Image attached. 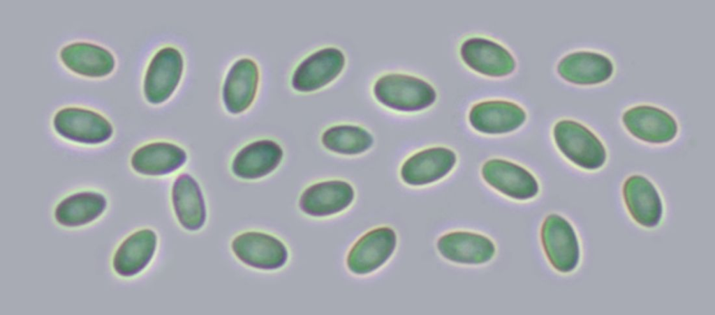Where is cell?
Returning <instances> with one entry per match:
<instances>
[{"label": "cell", "mask_w": 715, "mask_h": 315, "mask_svg": "<svg viewBox=\"0 0 715 315\" xmlns=\"http://www.w3.org/2000/svg\"><path fill=\"white\" fill-rule=\"evenodd\" d=\"M376 99L399 112H413L433 105L436 93L430 84L408 75L390 73L378 78L374 86Z\"/></svg>", "instance_id": "6da1fadb"}, {"label": "cell", "mask_w": 715, "mask_h": 315, "mask_svg": "<svg viewBox=\"0 0 715 315\" xmlns=\"http://www.w3.org/2000/svg\"><path fill=\"white\" fill-rule=\"evenodd\" d=\"M555 144L573 164L588 171L601 168L607 151L601 140L587 127L570 119L556 123L553 128Z\"/></svg>", "instance_id": "7a4b0ae2"}, {"label": "cell", "mask_w": 715, "mask_h": 315, "mask_svg": "<svg viewBox=\"0 0 715 315\" xmlns=\"http://www.w3.org/2000/svg\"><path fill=\"white\" fill-rule=\"evenodd\" d=\"M54 131L68 141L87 145L108 141L113 128L102 114L80 107H66L57 112L53 118Z\"/></svg>", "instance_id": "3957f363"}, {"label": "cell", "mask_w": 715, "mask_h": 315, "mask_svg": "<svg viewBox=\"0 0 715 315\" xmlns=\"http://www.w3.org/2000/svg\"><path fill=\"white\" fill-rule=\"evenodd\" d=\"M540 240L545 254L556 270L568 273L577 268L580 259L579 240L566 218L555 213L547 215L541 226Z\"/></svg>", "instance_id": "277c9868"}, {"label": "cell", "mask_w": 715, "mask_h": 315, "mask_svg": "<svg viewBox=\"0 0 715 315\" xmlns=\"http://www.w3.org/2000/svg\"><path fill=\"white\" fill-rule=\"evenodd\" d=\"M183 69V56L177 49L168 46L158 50L145 75L143 91L146 100L159 105L169 99L180 82Z\"/></svg>", "instance_id": "5b68a950"}, {"label": "cell", "mask_w": 715, "mask_h": 315, "mask_svg": "<svg viewBox=\"0 0 715 315\" xmlns=\"http://www.w3.org/2000/svg\"><path fill=\"white\" fill-rule=\"evenodd\" d=\"M481 174L489 185L513 199H531L539 192L536 177L513 162L499 158L489 160L482 165Z\"/></svg>", "instance_id": "8992f818"}, {"label": "cell", "mask_w": 715, "mask_h": 315, "mask_svg": "<svg viewBox=\"0 0 715 315\" xmlns=\"http://www.w3.org/2000/svg\"><path fill=\"white\" fill-rule=\"evenodd\" d=\"M396 245L397 235L392 228L381 226L371 229L351 248L346 259L348 268L356 275L370 273L389 259Z\"/></svg>", "instance_id": "52a82bcc"}, {"label": "cell", "mask_w": 715, "mask_h": 315, "mask_svg": "<svg viewBox=\"0 0 715 315\" xmlns=\"http://www.w3.org/2000/svg\"><path fill=\"white\" fill-rule=\"evenodd\" d=\"M346 63L343 52L326 47L311 54L295 68L291 79L293 88L299 92L316 91L335 79Z\"/></svg>", "instance_id": "ba28073f"}, {"label": "cell", "mask_w": 715, "mask_h": 315, "mask_svg": "<svg viewBox=\"0 0 715 315\" xmlns=\"http://www.w3.org/2000/svg\"><path fill=\"white\" fill-rule=\"evenodd\" d=\"M232 249L242 262L261 270L280 268L288 256L286 247L279 239L258 231H248L235 237Z\"/></svg>", "instance_id": "9c48e42d"}, {"label": "cell", "mask_w": 715, "mask_h": 315, "mask_svg": "<svg viewBox=\"0 0 715 315\" xmlns=\"http://www.w3.org/2000/svg\"><path fill=\"white\" fill-rule=\"evenodd\" d=\"M622 122L633 137L651 144L668 143L678 132L675 118L667 111L651 105L629 108L623 114Z\"/></svg>", "instance_id": "30bf717a"}, {"label": "cell", "mask_w": 715, "mask_h": 315, "mask_svg": "<svg viewBox=\"0 0 715 315\" xmlns=\"http://www.w3.org/2000/svg\"><path fill=\"white\" fill-rule=\"evenodd\" d=\"M456 162L452 150L443 146L428 148L414 153L403 163L401 178L409 185H426L446 176Z\"/></svg>", "instance_id": "8fae6325"}, {"label": "cell", "mask_w": 715, "mask_h": 315, "mask_svg": "<svg viewBox=\"0 0 715 315\" xmlns=\"http://www.w3.org/2000/svg\"><path fill=\"white\" fill-rule=\"evenodd\" d=\"M626 209L633 220L642 226L652 228L661 221L663 204L658 190L646 177L635 174L622 186Z\"/></svg>", "instance_id": "7c38bea8"}, {"label": "cell", "mask_w": 715, "mask_h": 315, "mask_svg": "<svg viewBox=\"0 0 715 315\" xmlns=\"http://www.w3.org/2000/svg\"><path fill=\"white\" fill-rule=\"evenodd\" d=\"M354 197V189L348 182L325 180L308 187L300 196L299 206L308 215L327 217L346 209Z\"/></svg>", "instance_id": "4fadbf2b"}, {"label": "cell", "mask_w": 715, "mask_h": 315, "mask_svg": "<svg viewBox=\"0 0 715 315\" xmlns=\"http://www.w3.org/2000/svg\"><path fill=\"white\" fill-rule=\"evenodd\" d=\"M464 62L472 70L487 76L503 77L513 72L515 61L502 45L483 38H471L460 47Z\"/></svg>", "instance_id": "5bb4252c"}, {"label": "cell", "mask_w": 715, "mask_h": 315, "mask_svg": "<svg viewBox=\"0 0 715 315\" xmlns=\"http://www.w3.org/2000/svg\"><path fill=\"white\" fill-rule=\"evenodd\" d=\"M526 114L518 105L506 100H487L474 105L469 119L478 132L499 135L513 132L526 121Z\"/></svg>", "instance_id": "9a60e30c"}, {"label": "cell", "mask_w": 715, "mask_h": 315, "mask_svg": "<svg viewBox=\"0 0 715 315\" xmlns=\"http://www.w3.org/2000/svg\"><path fill=\"white\" fill-rule=\"evenodd\" d=\"M259 69L251 59L235 61L228 72L223 86L226 109L233 114L246 111L253 103L258 88Z\"/></svg>", "instance_id": "2e32d148"}, {"label": "cell", "mask_w": 715, "mask_h": 315, "mask_svg": "<svg viewBox=\"0 0 715 315\" xmlns=\"http://www.w3.org/2000/svg\"><path fill=\"white\" fill-rule=\"evenodd\" d=\"M437 249L445 259L458 263L478 265L490 261L496 247L484 235L457 231L443 235L438 240Z\"/></svg>", "instance_id": "e0dca14e"}, {"label": "cell", "mask_w": 715, "mask_h": 315, "mask_svg": "<svg viewBox=\"0 0 715 315\" xmlns=\"http://www.w3.org/2000/svg\"><path fill=\"white\" fill-rule=\"evenodd\" d=\"M559 75L577 85H594L607 81L614 66L607 56L590 51H578L564 56L557 66Z\"/></svg>", "instance_id": "ac0fdd59"}, {"label": "cell", "mask_w": 715, "mask_h": 315, "mask_svg": "<svg viewBox=\"0 0 715 315\" xmlns=\"http://www.w3.org/2000/svg\"><path fill=\"white\" fill-rule=\"evenodd\" d=\"M283 155V149L274 141L257 140L243 147L235 155L232 171L240 178H260L272 172L279 165Z\"/></svg>", "instance_id": "d6986e66"}, {"label": "cell", "mask_w": 715, "mask_h": 315, "mask_svg": "<svg viewBox=\"0 0 715 315\" xmlns=\"http://www.w3.org/2000/svg\"><path fill=\"white\" fill-rule=\"evenodd\" d=\"M157 247V236L142 229L128 236L116 250L112 268L121 277H131L141 272L151 262Z\"/></svg>", "instance_id": "ffe728a7"}, {"label": "cell", "mask_w": 715, "mask_h": 315, "mask_svg": "<svg viewBox=\"0 0 715 315\" xmlns=\"http://www.w3.org/2000/svg\"><path fill=\"white\" fill-rule=\"evenodd\" d=\"M186 159V151L179 146L168 141H154L134 151L131 166L140 174L159 176L179 169Z\"/></svg>", "instance_id": "44dd1931"}, {"label": "cell", "mask_w": 715, "mask_h": 315, "mask_svg": "<svg viewBox=\"0 0 715 315\" xmlns=\"http://www.w3.org/2000/svg\"><path fill=\"white\" fill-rule=\"evenodd\" d=\"M59 56L69 70L88 77H105L115 66V57L108 49L87 42H76L64 46Z\"/></svg>", "instance_id": "7402d4cb"}, {"label": "cell", "mask_w": 715, "mask_h": 315, "mask_svg": "<svg viewBox=\"0 0 715 315\" xmlns=\"http://www.w3.org/2000/svg\"><path fill=\"white\" fill-rule=\"evenodd\" d=\"M172 201L176 217L184 229L197 231L202 227L206 220L205 199L198 183L189 174H180L175 179Z\"/></svg>", "instance_id": "603a6c76"}, {"label": "cell", "mask_w": 715, "mask_h": 315, "mask_svg": "<svg viewBox=\"0 0 715 315\" xmlns=\"http://www.w3.org/2000/svg\"><path fill=\"white\" fill-rule=\"evenodd\" d=\"M107 207L105 197L94 191H82L62 199L54 216L60 225L78 227L87 225L103 215Z\"/></svg>", "instance_id": "cb8c5ba5"}, {"label": "cell", "mask_w": 715, "mask_h": 315, "mask_svg": "<svg viewBox=\"0 0 715 315\" xmlns=\"http://www.w3.org/2000/svg\"><path fill=\"white\" fill-rule=\"evenodd\" d=\"M321 142L329 151L351 155L368 150L373 144L374 139L362 127L343 124L327 128L322 135Z\"/></svg>", "instance_id": "d4e9b609"}]
</instances>
